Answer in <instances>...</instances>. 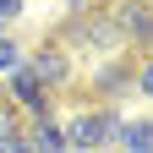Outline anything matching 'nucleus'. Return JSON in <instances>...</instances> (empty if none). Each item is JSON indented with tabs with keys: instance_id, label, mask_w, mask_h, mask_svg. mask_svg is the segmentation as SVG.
<instances>
[{
	"instance_id": "1",
	"label": "nucleus",
	"mask_w": 153,
	"mask_h": 153,
	"mask_svg": "<svg viewBox=\"0 0 153 153\" xmlns=\"http://www.w3.org/2000/svg\"><path fill=\"white\" fill-rule=\"evenodd\" d=\"M22 60H27V71L38 76V88H44V93H71L76 71H71V55H66L60 44H49V38H44V44H38L33 55H22Z\"/></svg>"
},
{
	"instance_id": "2",
	"label": "nucleus",
	"mask_w": 153,
	"mask_h": 153,
	"mask_svg": "<svg viewBox=\"0 0 153 153\" xmlns=\"http://www.w3.org/2000/svg\"><path fill=\"white\" fill-rule=\"evenodd\" d=\"M104 11H109V22L120 27V38H131L137 55H153V0H115Z\"/></svg>"
},
{
	"instance_id": "3",
	"label": "nucleus",
	"mask_w": 153,
	"mask_h": 153,
	"mask_svg": "<svg viewBox=\"0 0 153 153\" xmlns=\"http://www.w3.org/2000/svg\"><path fill=\"white\" fill-rule=\"evenodd\" d=\"M131 88H137V60H131V55H115V60H104L88 76V99L93 104H115V99H126Z\"/></svg>"
},
{
	"instance_id": "4",
	"label": "nucleus",
	"mask_w": 153,
	"mask_h": 153,
	"mask_svg": "<svg viewBox=\"0 0 153 153\" xmlns=\"http://www.w3.org/2000/svg\"><path fill=\"white\" fill-rule=\"evenodd\" d=\"M60 131H66V148L99 153V148H104V137H99V104H93V109H71L66 120H60Z\"/></svg>"
},
{
	"instance_id": "5",
	"label": "nucleus",
	"mask_w": 153,
	"mask_h": 153,
	"mask_svg": "<svg viewBox=\"0 0 153 153\" xmlns=\"http://www.w3.org/2000/svg\"><path fill=\"white\" fill-rule=\"evenodd\" d=\"M82 44L104 49V55L120 49V27L109 22V11H99V6H88V11H82Z\"/></svg>"
},
{
	"instance_id": "6",
	"label": "nucleus",
	"mask_w": 153,
	"mask_h": 153,
	"mask_svg": "<svg viewBox=\"0 0 153 153\" xmlns=\"http://www.w3.org/2000/svg\"><path fill=\"white\" fill-rule=\"evenodd\" d=\"M27 137L38 153H66V131H60V115H38V120H27Z\"/></svg>"
},
{
	"instance_id": "7",
	"label": "nucleus",
	"mask_w": 153,
	"mask_h": 153,
	"mask_svg": "<svg viewBox=\"0 0 153 153\" xmlns=\"http://www.w3.org/2000/svg\"><path fill=\"white\" fill-rule=\"evenodd\" d=\"M120 142H126L131 153H142V148H153V120H131V126L120 131Z\"/></svg>"
},
{
	"instance_id": "8",
	"label": "nucleus",
	"mask_w": 153,
	"mask_h": 153,
	"mask_svg": "<svg viewBox=\"0 0 153 153\" xmlns=\"http://www.w3.org/2000/svg\"><path fill=\"white\" fill-rule=\"evenodd\" d=\"M120 131H126V120H120L109 104H99V137H104V148H109V142H120Z\"/></svg>"
},
{
	"instance_id": "9",
	"label": "nucleus",
	"mask_w": 153,
	"mask_h": 153,
	"mask_svg": "<svg viewBox=\"0 0 153 153\" xmlns=\"http://www.w3.org/2000/svg\"><path fill=\"white\" fill-rule=\"evenodd\" d=\"M22 126H27V120H22V109L0 93V137H11V131H22Z\"/></svg>"
},
{
	"instance_id": "10",
	"label": "nucleus",
	"mask_w": 153,
	"mask_h": 153,
	"mask_svg": "<svg viewBox=\"0 0 153 153\" xmlns=\"http://www.w3.org/2000/svg\"><path fill=\"white\" fill-rule=\"evenodd\" d=\"M0 153H38L33 137H27V126H22V131H11V137H0Z\"/></svg>"
},
{
	"instance_id": "11",
	"label": "nucleus",
	"mask_w": 153,
	"mask_h": 153,
	"mask_svg": "<svg viewBox=\"0 0 153 153\" xmlns=\"http://www.w3.org/2000/svg\"><path fill=\"white\" fill-rule=\"evenodd\" d=\"M16 66H22V49L11 38H0V71H16Z\"/></svg>"
},
{
	"instance_id": "12",
	"label": "nucleus",
	"mask_w": 153,
	"mask_h": 153,
	"mask_svg": "<svg viewBox=\"0 0 153 153\" xmlns=\"http://www.w3.org/2000/svg\"><path fill=\"white\" fill-rule=\"evenodd\" d=\"M137 88L153 99V55H142V60H137Z\"/></svg>"
},
{
	"instance_id": "13",
	"label": "nucleus",
	"mask_w": 153,
	"mask_h": 153,
	"mask_svg": "<svg viewBox=\"0 0 153 153\" xmlns=\"http://www.w3.org/2000/svg\"><path fill=\"white\" fill-rule=\"evenodd\" d=\"M11 16H22V0H0V22H11Z\"/></svg>"
},
{
	"instance_id": "14",
	"label": "nucleus",
	"mask_w": 153,
	"mask_h": 153,
	"mask_svg": "<svg viewBox=\"0 0 153 153\" xmlns=\"http://www.w3.org/2000/svg\"><path fill=\"white\" fill-rule=\"evenodd\" d=\"M88 6H99V11H104V6H115V0H88Z\"/></svg>"
},
{
	"instance_id": "15",
	"label": "nucleus",
	"mask_w": 153,
	"mask_h": 153,
	"mask_svg": "<svg viewBox=\"0 0 153 153\" xmlns=\"http://www.w3.org/2000/svg\"><path fill=\"white\" fill-rule=\"evenodd\" d=\"M66 153H76V148H66Z\"/></svg>"
},
{
	"instance_id": "16",
	"label": "nucleus",
	"mask_w": 153,
	"mask_h": 153,
	"mask_svg": "<svg viewBox=\"0 0 153 153\" xmlns=\"http://www.w3.org/2000/svg\"><path fill=\"white\" fill-rule=\"evenodd\" d=\"M142 153H153V148H142Z\"/></svg>"
}]
</instances>
